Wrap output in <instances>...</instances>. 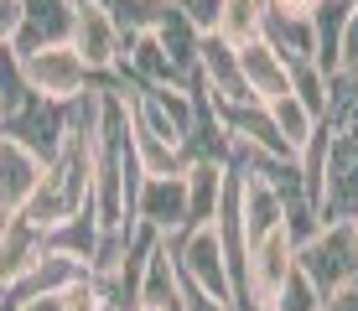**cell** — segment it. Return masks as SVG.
I'll return each instance as SVG.
<instances>
[{
	"mask_svg": "<svg viewBox=\"0 0 358 311\" xmlns=\"http://www.w3.org/2000/svg\"><path fill=\"white\" fill-rule=\"evenodd\" d=\"M130 156H135V177H182V171H187V161H182L177 145L156 140V135L141 130L135 120H130Z\"/></svg>",
	"mask_w": 358,
	"mask_h": 311,
	"instance_id": "18",
	"label": "cell"
},
{
	"mask_svg": "<svg viewBox=\"0 0 358 311\" xmlns=\"http://www.w3.org/2000/svg\"><path fill=\"white\" fill-rule=\"evenodd\" d=\"M270 109V120H275V130H280V140H286L291 145V156H301L306 151V140H312V135H317V124H322V120H317V115H306V104H301V99H275V104H265Z\"/></svg>",
	"mask_w": 358,
	"mask_h": 311,
	"instance_id": "23",
	"label": "cell"
},
{
	"mask_svg": "<svg viewBox=\"0 0 358 311\" xmlns=\"http://www.w3.org/2000/svg\"><path fill=\"white\" fill-rule=\"evenodd\" d=\"M327 130V124H322ZM358 218V135L327 130V161H322V192H317V223H353Z\"/></svg>",
	"mask_w": 358,
	"mask_h": 311,
	"instance_id": "2",
	"label": "cell"
},
{
	"mask_svg": "<svg viewBox=\"0 0 358 311\" xmlns=\"http://www.w3.org/2000/svg\"><path fill=\"white\" fill-rule=\"evenodd\" d=\"M296 270L317 285L322 296L343 291V285L358 280V254L348 244V223H332V229H317L312 239L296 249Z\"/></svg>",
	"mask_w": 358,
	"mask_h": 311,
	"instance_id": "4",
	"label": "cell"
},
{
	"mask_svg": "<svg viewBox=\"0 0 358 311\" xmlns=\"http://www.w3.org/2000/svg\"><path fill=\"white\" fill-rule=\"evenodd\" d=\"M42 249H57V254H73L89 265L94 249H99V223H94V208H83V213H73L68 223H57L52 233L42 239Z\"/></svg>",
	"mask_w": 358,
	"mask_h": 311,
	"instance_id": "22",
	"label": "cell"
},
{
	"mask_svg": "<svg viewBox=\"0 0 358 311\" xmlns=\"http://www.w3.org/2000/svg\"><path fill=\"white\" fill-rule=\"evenodd\" d=\"M322 311H358V280L343 285V291H332L327 301H322Z\"/></svg>",
	"mask_w": 358,
	"mask_h": 311,
	"instance_id": "31",
	"label": "cell"
},
{
	"mask_svg": "<svg viewBox=\"0 0 358 311\" xmlns=\"http://www.w3.org/2000/svg\"><path fill=\"white\" fill-rule=\"evenodd\" d=\"M291 99H301L306 115L322 120V109H327V78L312 68V62H296V68H291Z\"/></svg>",
	"mask_w": 358,
	"mask_h": 311,
	"instance_id": "25",
	"label": "cell"
},
{
	"mask_svg": "<svg viewBox=\"0 0 358 311\" xmlns=\"http://www.w3.org/2000/svg\"><path fill=\"white\" fill-rule=\"evenodd\" d=\"M265 0H224V10H218V27L213 36H224L229 47H250L260 42V27H265Z\"/></svg>",
	"mask_w": 358,
	"mask_h": 311,
	"instance_id": "21",
	"label": "cell"
},
{
	"mask_svg": "<svg viewBox=\"0 0 358 311\" xmlns=\"http://www.w3.org/2000/svg\"><path fill=\"white\" fill-rule=\"evenodd\" d=\"M234 311H270V306H255V301H239V306H234Z\"/></svg>",
	"mask_w": 358,
	"mask_h": 311,
	"instance_id": "35",
	"label": "cell"
},
{
	"mask_svg": "<svg viewBox=\"0 0 358 311\" xmlns=\"http://www.w3.org/2000/svg\"><path fill=\"white\" fill-rule=\"evenodd\" d=\"M104 10L115 16V27L125 42H135V36H156L166 27L171 16V0H104Z\"/></svg>",
	"mask_w": 358,
	"mask_h": 311,
	"instance_id": "19",
	"label": "cell"
},
{
	"mask_svg": "<svg viewBox=\"0 0 358 311\" xmlns=\"http://www.w3.org/2000/svg\"><path fill=\"white\" fill-rule=\"evenodd\" d=\"M260 42H265L280 62H286V68L312 62V21H306V16H286V10H265ZM312 68H317V62H312Z\"/></svg>",
	"mask_w": 358,
	"mask_h": 311,
	"instance_id": "17",
	"label": "cell"
},
{
	"mask_svg": "<svg viewBox=\"0 0 358 311\" xmlns=\"http://www.w3.org/2000/svg\"><path fill=\"white\" fill-rule=\"evenodd\" d=\"M358 0H317L312 10H306V21H312V62L322 78L343 68V31H348V16H353Z\"/></svg>",
	"mask_w": 358,
	"mask_h": 311,
	"instance_id": "13",
	"label": "cell"
},
{
	"mask_svg": "<svg viewBox=\"0 0 358 311\" xmlns=\"http://www.w3.org/2000/svg\"><path fill=\"white\" fill-rule=\"evenodd\" d=\"M291 270H296V244L286 239V229L270 233V239H260V244H250V265H244V301L270 306L280 291H286Z\"/></svg>",
	"mask_w": 358,
	"mask_h": 311,
	"instance_id": "9",
	"label": "cell"
},
{
	"mask_svg": "<svg viewBox=\"0 0 358 311\" xmlns=\"http://www.w3.org/2000/svg\"><path fill=\"white\" fill-rule=\"evenodd\" d=\"M57 306L63 311H109V296H104V285L94 275H83L78 285H68V291L57 296Z\"/></svg>",
	"mask_w": 358,
	"mask_h": 311,
	"instance_id": "27",
	"label": "cell"
},
{
	"mask_svg": "<svg viewBox=\"0 0 358 311\" xmlns=\"http://www.w3.org/2000/svg\"><path fill=\"white\" fill-rule=\"evenodd\" d=\"M239 73H244V89H250L255 104H275V99L291 94V68L270 52L265 42L239 47Z\"/></svg>",
	"mask_w": 358,
	"mask_h": 311,
	"instance_id": "14",
	"label": "cell"
},
{
	"mask_svg": "<svg viewBox=\"0 0 358 311\" xmlns=\"http://www.w3.org/2000/svg\"><path fill=\"white\" fill-rule=\"evenodd\" d=\"M182 296V275H177V254H171V239H162L145 259L141 275V311H177Z\"/></svg>",
	"mask_w": 358,
	"mask_h": 311,
	"instance_id": "16",
	"label": "cell"
},
{
	"mask_svg": "<svg viewBox=\"0 0 358 311\" xmlns=\"http://www.w3.org/2000/svg\"><path fill=\"white\" fill-rule=\"evenodd\" d=\"M21 31V0H0V47H16Z\"/></svg>",
	"mask_w": 358,
	"mask_h": 311,
	"instance_id": "29",
	"label": "cell"
},
{
	"mask_svg": "<svg viewBox=\"0 0 358 311\" xmlns=\"http://www.w3.org/2000/svg\"><path fill=\"white\" fill-rule=\"evenodd\" d=\"M109 311H115V306H109Z\"/></svg>",
	"mask_w": 358,
	"mask_h": 311,
	"instance_id": "37",
	"label": "cell"
},
{
	"mask_svg": "<svg viewBox=\"0 0 358 311\" xmlns=\"http://www.w3.org/2000/svg\"><path fill=\"white\" fill-rule=\"evenodd\" d=\"M42 156H31L21 140L0 135V239L10 233V223L21 218V208L31 203V192L42 187Z\"/></svg>",
	"mask_w": 358,
	"mask_h": 311,
	"instance_id": "8",
	"label": "cell"
},
{
	"mask_svg": "<svg viewBox=\"0 0 358 311\" xmlns=\"http://www.w3.org/2000/svg\"><path fill=\"white\" fill-rule=\"evenodd\" d=\"M171 254H177V275L197 285L203 296L234 306V285H229V265H224V244H218V229H187L171 239Z\"/></svg>",
	"mask_w": 358,
	"mask_h": 311,
	"instance_id": "3",
	"label": "cell"
},
{
	"mask_svg": "<svg viewBox=\"0 0 358 311\" xmlns=\"http://www.w3.org/2000/svg\"><path fill=\"white\" fill-rule=\"evenodd\" d=\"M197 78L218 104H250V89H244V73H239V47H229L213 31L197 42Z\"/></svg>",
	"mask_w": 358,
	"mask_h": 311,
	"instance_id": "11",
	"label": "cell"
},
{
	"mask_svg": "<svg viewBox=\"0 0 358 311\" xmlns=\"http://www.w3.org/2000/svg\"><path fill=\"white\" fill-rule=\"evenodd\" d=\"M16 52V47H10ZM16 68H21V78H27V89L36 99H47V104H68V99H78L83 89H94V73H89V62H83L73 47H42V52H16Z\"/></svg>",
	"mask_w": 358,
	"mask_h": 311,
	"instance_id": "1",
	"label": "cell"
},
{
	"mask_svg": "<svg viewBox=\"0 0 358 311\" xmlns=\"http://www.w3.org/2000/svg\"><path fill=\"white\" fill-rule=\"evenodd\" d=\"M265 6H270V10H286V16H306L317 0H265Z\"/></svg>",
	"mask_w": 358,
	"mask_h": 311,
	"instance_id": "32",
	"label": "cell"
},
{
	"mask_svg": "<svg viewBox=\"0 0 358 311\" xmlns=\"http://www.w3.org/2000/svg\"><path fill=\"white\" fill-rule=\"evenodd\" d=\"M130 218L141 223V229L162 233V239L187 233V171H182V177H141L135 182Z\"/></svg>",
	"mask_w": 358,
	"mask_h": 311,
	"instance_id": "6",
	"label": "cell"
},
{
	"mask_svg": "<svg viewBox=\"0 0 358 311\" xmlns=\"http://www.w3.org/2000/svg\"><path fill=\"white\" fill-rule=\"evenodd\" d=\"M68 47L89 62L94 78H104V73L120 68V57H125V36H120L115 16L104 10V0H73V36Z\"/></svg>",
	"mask_w": 358,
	"mask_h": 311,
	"instance_id": "5",
	"label": "cell"
},
{
	"mask_svg": "<svg viewBox=\"0 0 358 311\" xmlns=\"http://www.w3.org/2000/svg\"><path fill=\"white\" fill-rule=\"evenodd\" d=\"M16 311H63V306H57V296H42V301H27V306H16Z\"/></svg>",
	"mask_w": 358,
	"mask_h": 311,
	"instance_id": "33",
	"label": "cell"
},
{
	"mask_svg": "<svg viewBox=\"0 0 358 311\" xmlns=\"http://www.w3.org/2000/svg\"><path fill=\"white\" fill-rule=\"evenodd\" d=\"M68 36H73V0H21L16 52H42V47H63Z\"/></svg>",
	"mask_w": 358,
	"mask_h": 311,
	"instance_id": "12",
	"label": "cell"
},
{
	"mask_svg": "<svg viewBox=\"0 0 358 311\" xmlns=\"http://www.w3.org/2000/svg\"><path fill=\"white\" fill-rule=\"evenodd\" d=\"M348 244H353V254H358V218L348 223Z\"/></svg>",
	"mask_w": 358,
	"mask_h": 311,
	"instance_id": "34",
	"label": "cell"
},
{
	"mask_svg": "<svg viewBox=\"0 0 358 311\" xmlns=\"http://www.w3.org/2000/svg\"><path fill=\"white\" fill-rule=\"evenodd\" d=\"M156 42H162V52L171 57V68L182 73V78L192 83V73H197V42H203V36H197L187 21L177 16V6H171V16H166V27L156 31Z\"/></svg>",
	"mask_w": 358,
	"mask_h": 311,
	"instance_id": "24",
	"label": "cell"
},
{
	"mask_svg": "<svg viewBox=\"0 0 358 311\" xmlns=\"http://www.w3.org/2000/svg\"><path fill=\"white\" fill-rule=\"evenodd\" d=\"M171 6H177V16L187 21L197 36H208V31L218 27V10H224V0H171Z\"/></svg>",
	"mask_w": 358,
	"mask_h": 311,
	"instance_id": "28",
	"label": "cell"
},
{
	"mask_svg": "<svg viewBox=\"0 0 358 311\" xmlns=\"http://www.w3.org/2000/svg\"><path fill=\"white\" fill-rule=\"evenodd\" d=\"M0 135L21 140L31 156H42V166H52L57 151H63V140H68V104H47V99L27 94L16 109H10V120H6Z\"/></svg>",
	"mask_w": 358,
	"mask_h": 311,
	"instance_id": "7",
	"label": "cell"
},
{
	"mask_svg": "<svg viewBox=\"0 0 358 311\" xmlns=\"http://www.w3.org/2000/svg\"><path fill=\"white\" fill-rule=\"evenodd\" d=\"M83 275H89V265H83V259L57 254V249H42V254H36L31 265L10 280L6 306H27V301H42V296H63L68 285H78Z\"/></svg>",
	"mask_w": 358,
	"mask_h": 311,
	"instance_id": "10",
	"label": "cell"
},
{
	"mask_svg": "<svg viewBox=\"0 0 358 311\" xmlns=\"http://www.w3.org/2000/svg\"><path fill=\"white\" fill-rule=\"evenodd\" d=\"M0 311H6V301H0Z\"/></svg>",
	"mask_w": 358,
	"mask_h": 311,
	"instance_id": "36",
	"label": "cell"
},
{
	"mask_svg": "<svg viewBox=\"0 0 358 311\" xmlns=\"http://www.w3.org/2000/svg\"><path fill=\"white\" fill-rule=\"evenodd\" d=\"M322 301L327 296L317 291L312 280L301 275V270H291V280H286V291L275 296V301H270V311H322Z\"/></svg>",
	"mask_w": 358,
	"mask_h": 311,
	"instance_id": "26",
	"label": "cell"
},
{
	"mask_svg": "<svg viewBox=\"0 0 358 311\" xmlns=\"http://www.w3.org/2000/svg\"><path fill=\"white\" fill-rule=\"evenodd\" d=\"M224 187H229V166H218V161H192L187 166V229H208L218 218Z\"/></svg>",
	"mask_w": 358,
	"mask_h": 311,
	"instance_id": "15",
	"label": "cell"
},
{
	"mask_svg": "<svg viewBox=\"0 0 358 311\" xmlns=\"http://www.w3.org/2000/svg\"><path fill=\"white\" fill-rule=\"evenodd\" d=\"M343 68H358V6L348 16V31H343Z\"/></svg>",
	"mask_w": 358,
	"mask_h": 311,
	"instance_id": "30",
	"label": "cell"
},
{
	"mask_svg": "<svg viewBox=\"0 0 358 311\" xmlns=\"http://www.w3.org/2000/svg\"><path fill=\"white\" fill-rule=\"evenodd\" d=\"M322 124L338 135H358V68H338L327 78V109Z\"/></svg>",
	"mask_w": 358,
	"mask_h": 311,
	"instance_id": "20",
	"label": "cell"
}]
</instances>
